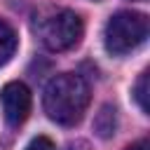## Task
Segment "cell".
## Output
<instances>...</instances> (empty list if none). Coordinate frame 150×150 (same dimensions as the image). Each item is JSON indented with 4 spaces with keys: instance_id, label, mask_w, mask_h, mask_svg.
Wrapping results in <instances>:
<instances>
[{
    "instance_id": "6da1fadb",
    "label": "cell",
    "mask_w": 150,
    "mask_h": 150,
    "mask_svg": "<svg viewBox=\"0 0 150 150\" xmlns=\"http://www.w3.org/2000/svg\"><path fill=\"white\" fill-rule=\"evenodd\" d=\"M42 105L52 122L73 127L82 120L89 105V84L75 73L56 75L54 80H49L45 89Z\"/></svg>"
},
{
    "instance_id": "52a82bcc",
    "label": "cell",
    "mask_w": 150,
    "mask_h": 150,
    "mask_svg": "<svg viewBox=\"0 0 150 150\" xmlns=\"http://www.w3.org/2000/svg\"><path fill=\"white\" fill-rule=\"evenodd\" d=\"M134 96H136V103L141 105V110L148 112V73H141V77L134 87Z\"/></svg>"
},
{
    "instance_id": "7a4b0ae2",
    "label": "cell",
    "mask_w": 150,
    "mask_h": 150,
    "mask_svg": "<svg viewBox=\"0 0 150 150\" xmlns=\"http://www.w3.org/2000/svg\"><path fill=\"white\" fill-rule=\"evenodd\" d=\"M33 30L47 49L63 52V49H70L80 42L82 33H84V26H82V19L73 9L47 7V9L35 14Z\"/></svg>"
},
{
    "instance_id": "ba28073f",
    "label": "cell",
    "mask_w": 150,
    "mask_h": 150,
    "mask_svg": "<svg viewBox=\"0 0 150 150\" xmlns=\"http://www.w3.org/2000/svg\"><path fill=\"white\" fill-rule=\"evenodd\" d=\"M23 150H54V143H52V138H47V136H35Z\"/></svg>"
},
{
    "instance_id": "5b68a950",
    "label": "cell",
    "mask_w": 150,
    "mask_h": 150,
    "mask_svg": "<svg viewBox=\"0 0 150 150\" xmlns=\"http://www.w3.org/2000/svg\"><path fill=\"white\" fill-rule=\"evenodd\" d=\"M14 52H16V33L5 19H0V66H5L14 56Z\"/></svg>"
},
{
    "instance_id": "9c48e42d",
    "label": "cell",
    "mask_w": 150,
    "mask_h": 150,
    "mask_svg": "<svg viewBox=\"0 0 150 150\" xmlns=\"http://www.w3.org/2000/svg\"><path fill=\"white\" fill-rule=\"evenodd\" d=\"M127 150H148V141L145 138H141V141H136V143H131Z\"/></svg>"
},
{
    "instance_id": "8992f818",
    "label": "cell",
    "mask_w": 150,
    "mask_h": 150,
    "mask_svg": "<svg viewBox=\"0 0 150 150\" xmlns=\"http://www.w3.org/2000/svg\"><path fill=\"white\" fill-rule=\"evenodd\" d=\"M115 127H117V117H115V108L112 105H103L101 112L96 115V122H94V129L101 138H110L115 134Z\"/></svg>"
},
{
    "instance_id": "277c9868",
    "label": "cell",
    "mask_w": 150,
    "mask_h": 150,
    "mask_svg": "<svg viewBox=\"0 0 150 150\" xmlns=\"http://www.w3.org/2000/svg\"><path fill=\"white\" fill-rule=\"evenodd\" d=\"M0 101H2L5 120L12 127H19L26 122L30 112V91L23 82H7L0 91Z\"/></svg>"
},
{
    "instance_id": "3957f363",
    "label": "cell",
    "mask_w": 150,
    "mask_h": 150,
    "mask_svg": "<svg viewBox=\"0 0 150 150\" xmlns=\"http://www.w3.org/2000/svg\"><path fill=\"white\" fill-rule=\"evenodd\" d=\"M148 38V16L141 12H117L108 19L103 42L112 56H124L143 45Z\"/></svg>"
}]
</instances>
